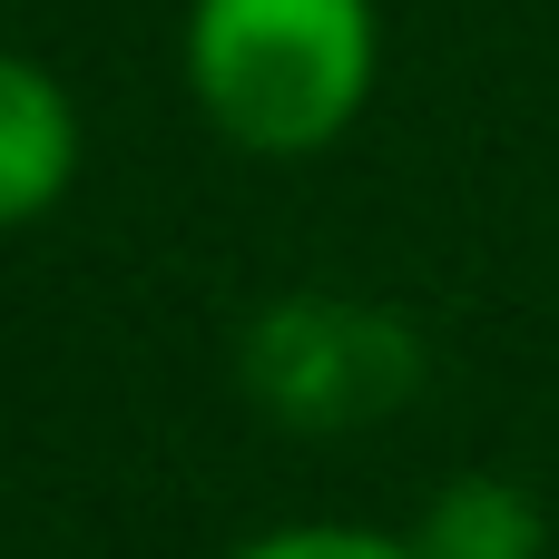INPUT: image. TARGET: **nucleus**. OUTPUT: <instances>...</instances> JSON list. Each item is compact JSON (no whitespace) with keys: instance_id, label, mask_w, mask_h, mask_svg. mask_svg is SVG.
Segmentation results:
<instances>
[{"instance_id":"nucleus-3","label":"nucleus","mask_w":559,"mask_h":559,"mask_svg":"<svg viewBox=\"0 0 559 559\" xmlns=\"http://www.w3.org/2000/svg\"><path fill=\"white\" fill-rule=\"evenodd\" d=\"M79 177V98L29 49H0V226H29Z\"/></svg>"},{"instance_id":"nucleus-5","label":"nucleus","mask_w":559,"mask_h":559,"mask_svg":"<svg viewBox=\"0 0 559 559\" xmlns=\"http://www.w3.org/2000/svg\"><path fill=\"white\" fill-rule=\"evenodd\" d=\"M226 559H423L413 531H364V521H285V531H255Z\"/></svg>"},{"instance_id":"nucleus-2","label":"nucleus","mask_w":559,"mask_h":559,"mask_svg":"<svg viewBox=\"0 0 559 559\" xmlns=\"http://www.w3.org/2000/svg\"><path fill=\"white\" fill-rule=\"evenodd\" d=\"M246 383L265 393V413L285 423H383L403 393H413V334L373 305H344V295H295L255 324L246 344Z\"/></svg>"},{"instance_id":"nucleus-4","label":"nucleus","mask_w":559,"mask_h":559,"mask_svg":"<svg viewBox=\"0 0 559 559\" xmlns=\"http://www.w3.org/2000/svg\"><path fill=\"white\" fill-rule=\"evenodd\" d=\"M413 550L423 559H550L540 550V511H531L511 481H491V472L442 481L432 511L413 521Z\"/></svg>"},{"instance_id":"nucleus-1","label":"nucleus","mask_w":559,"mask_h":559,"mask_svg":"<svg viewBox=\"0 0 559 559\" xmlns=\"http://www.w3.org/2000/svg\"><path fill=\"white\" fill-rule=\"evenodd\" d=\"M177 69L197 118L246 157L334 147L383 79L373 0H187Z\"/></svg>"}]
</instances>
